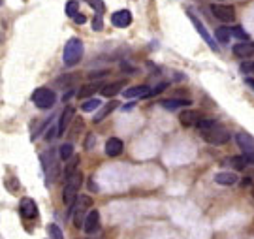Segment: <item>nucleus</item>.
Segmentation results:
<instances>
[{"label": "nucleus", "mask_w": 254, "mask_h": 239, "mask_svg": "<svg viewBox=\"0 0 254 239\" xmlns=\"http://www.w3.org/2000/svg\"><path fill=\"white\" fill-rule=\"evenodd\" d=\"M230 28L226 27H218L217 30H215V36H217V40L220 42V44H228L230 42Z\"/></svg>", "instance_id": "4be33fe9"}, {"label": "nucleus", "mask_w": 254, "mask_h": 239, "mask_svg": "<svg viewBox=\"0 0 254 239\" xmlns=\"http://www.w3.org/2000/svg\"><path fill=\"white\" fill-rule=\"evenodd\" d=\"M211 11L215 13V17L220 19V21H224V23H230V21H234V19H236V11H234L232 6L213 4V6H211Z\"/></svg>", "instance_id": "9d476101"}, {"label": "nucleus", "mask_w": 254, "mask_h": 239, "mask_svg": "<svg viewBox=\"0 0 254 239\" xmlns=\"http://www.w3.org/2000/svg\"><path fill=\"white\" fill-rule=\"evenodd\" d=\"M89 6L94 8L96 15H102V13H104V9H106V6H104V2H102V0H89Z\"/></svg>", "instance_id": "cd10ccee"}, {"label": "nucleus", "mask_w": 254, "mask_h": 239, "mask_svg": "<svg viewBox=\"0 0 254 239\" xmlns=\"http://www.w3.org/2000/svg\"><path fill=\"white\" fill-rule=\"evenodd\" d=\"M57 153H59V158H61V160H68V158H72V155H73V145L72 143H63Z\"/></svg>", "instance_id": "412c9836"}, {"label": "nucleus", "mask_w": 254, "mask_h": 239, "mask_svg": "<svg viewBox=\"0 0 254 239\" xmlns=\"http://www.w3.org/2000/svg\"><path fill=\"white\" fill-rule=\"evenodd\" d=\"M96 89H98V85H96V83H94V85H85L81 91L77 92V98H87V96L94 94V92H96Z\"/></svg>", "instance_id": "bb28decb"}, {"label": "nucleus", "mask_w": 254, "mask_h": 239, "mask_svg": "<svg viewBox=\"0 0 254 239\" xmlns=\"http://www.w3.org/2000/svg\"><path fill=\"white\" fill-rule=\"evenodd\" d=\"M187 17H189V19L192 21V25H194V28H196V30H198V34H200V36L203 38V40H205V44H207V46L211 47L213 51H218V46L215 44V40H213V36H211V34L207 32V28H205V25H203V23H201L200 19H198L196 15H194V13H192V9H187Z\"/></svg>", "instance_id": "423d86ee"}, {"label": "nucleus", "mask_w": 254, "mask_h": 239, "mask_svg": "<svg viewBox=\"0 0 254 239\" xmlns=\"http://www.w3.org/2000/svg\"><path fill=\"white\" fill-rule=\"evenodd\" d=\"M201 138L205 139L209 145H224V143H228V139H230V132L222 124L217 122L211 128L203 130L201 132Z\"/></svg>", "instance_id": "7ed1b4c3"}, {"label": "nucleus", "mask_w": 254, "mask_h": 239, "mask_svg": "<svg viewBox=\"0 0 254 239\" xmlns=\"http://www.w3.org/2000/svg\"><path fill=\"white\" fill-rule=\"evenodd\" d=\"M83 230L87 232L89 236H92V234H96V232L100 230V213H98V209H92V211L87 213Z\"/></svg>", "instance_id": "1a4fd4ad"}, {"label": "nucleus", "mask_w": 254, "mask_h": 239, "mask_svg": "<svg viewBox=\"0 0 254 239\" xmlns=\"http://www.w3.org/2000/svg\"><path fill=\"white\" fill-rule=\"evenodd\" d=\"M237 147L243 151V157L249 160V164H254V138L247 132L236 134Z\"/></svg>", "instance_id": "39448f33"}, {"label": "nucleus", "mask_w": 254, "mask_h": 239, "mask_svg": "<svg viewBox=\"0 0 254 239\" xmlns=\"http://www.w3.org/2000/svg\"><path fill=\"white\" fill-rule=\"evenodd\" d=\"M19 213H21V217L27 219V221L36 219V215H38L36 202L30 200V198H23V200H21V205H19Z\"/></svg>", "instance_id": "9b49d317"}, {"label": "nucleus", "mask_w": 254, "mask_h": 239, "mask_svg": "<svg viewBox=\"0 0 254 239\" xmlns=\"http://www.w3.org/2000/svg\"><path fill=\"white\" fill-rule=\"evenodd\" d=\"M73 119H75V108L68 106V108H66V110L61 113V117H59V124H57L59 136H64V132L70 128V124H72Z\"/></svg>", "instance_id": "6e6552de"}, {"label": "nucleus", "mask_w": 254, "mask_h": 239, "mask_svg": "<svg viewBox=\"0 0 254 239\" xmlns=\"http://www.w3.org/2000/svg\"><path fill=\"white\" fill-rule=\"evenodd\" d=\"M77 164H79V157H75V158H72V160H70V164H66V177H68V175H72L73 172H77Z\"/></svg>", "instance_id": "c85d7f7f"}, {"label": "nucleus", "mask_w": 254, "mask_h": 239, "mask_svg": "<svg viewBox=\"0 0 254 239\" xmlns=\"http://www.w3.org/2000/svg\"><path fill=\"white\" fill-rule=\"evenodd\" d=\"M251 70H253V72H254V64H253V68H251Z\"/></svg>", "instance_id": "c9c22d12"}, {"label": "nucleus", "mask_w": 254, "mask_h": 239, "mask_svg": "<svg viewBox=\"0 0 254 239\" xmlns=\"http://www.w3.org/2000/svg\"><path fill=\"white\" fill-rule=\"evenodd\" d=\"M83 51H85V47H83L81 40H79V38H70V40H68V44L64 46L63 62L68 66V68L77 66L83 59Z\"/></svg>", "instance_id": "f257e3e1"}, {"label": "nucleus", "mask_w": 254, "mask_h": 239, "mask_svg": "<svg viewBox=\"0 0 254 239\" xmlns=\"http://www.w3.org/2000/svg\"><path fill=\"white\" fill-rule=\"evenodd\" d=\"M234 55L239 57V59H249V57L254 55V42H239V44H236L234 46Z\"/></svg>", "instance_id": "4468645a"}, {"label": "nucleus", "mask_w": 254, "mask_h": 239, "mask_svg": "<svg viewBox=\"0 0 254 239\" xmlns=\"http://www.w3.org/2000/svg\"><path fill=\"white\" fill-rule=\"evenodd\" d=\"M32 102L36 104V108H40V110H49V108H53L55 102H57V94H55L53 89L38 87L36 91L32 92Z\"/></svg>", "instance_id": "20e7f679"}, {"label": "nucleus", "mask_w": 254, "mask_h": 239, "mask_svg": "<svg viewBox=\"0 0 254 239\" xmlns=\"http://www.w3.org/2000/svg\"><path fill=\"white\" fill-rule=\"evenodd\" d=\"M92 143H96V139L92 138V136H89V139H87V145H85V147L91 149V147H92Z\"/></svg>", "instance_id": "f704fd0d"}, {"label": "nucleus", "mask_w": 254, "mask_h": 239, "mask_svg": "<svg viewBox=\"0 0 254 239\" xmlns=\"http://www.w3.org/2000/svg\"><path fill=\"white\" fill-rule=\"evenodd\" d=\"M73 21H75V23H77V25H83V23H85V21H87V17H85V15H83V13H77V15H75V17H73Z\"/></svg>", "instance_id": "473e14b6"}, {"label": "nucleus", "mask_w": 254, "mask_h": 239, "mask_svg": "<svg viewBox=\"0 0 254 239\" xmlns=\"http://www.w3.org/2000/svg\"><path fill=\"white\" fill-rule=\"evenodd\" d=\"M123 153V141L119 138H109L106 141V155L108 157H117Z\"/></svg>", "instance_id": "dca6fc26"}, {"label": "nucleus", "mask_w": 254, "mask_h": 239, "mask_svg": "<svg viewBox=\"0 0 254 239\" xmlns=\"http://www.w3.org/2000/svg\"><path fill=\"white\" fill-rule=\"evenodd\" d=\"M245 85H247V87H251V89L254 91V79H253V77H247V79H245Z\"/></svg>", "instance_id": "72a5a7b5"}, {"label": "nucleus", "mask_w": 254, "mask_h": 239, "mask_svg": "<svg viewBox=\"0 0 254 239\" xmlns=\"http://www.w3.org/2000/svg\"><path fill=\"white\" fill-rule=\"evenodd\" d=\"M228 164L232 166V168H236V170H243L249 164V160L245 157H230L228 158Z\"/></svg>", "instance_id": "b1692460"}, {"label": "nucleus", "mask_w": 254, "mask_h": 239, "mask_svg": "<svg viewBox=\"0 0 254 239\" xmlns=\"http://www.w3.org/2000/svg\"><path fill=\"white\" fill-rule=\"evenodd\" d=\"M77 13H79V2H75V0L68 2V4H66V15L73 19Z\"/></svg>", "instance_id": "a878e982"}, {"label": "nucleus", "mask_w": 254, "mask_h": 239, "mask_svg": "<svg viewBox=\"0 0 254 239\" xmlns=\"http://www.w3.org/2000/svg\"><path fill=\"white\" fill-rule=\"evenodd\" d=\"M102 28H104V21H102V15H96V17L92 19V30L100 32Z\"/></svg>", "instance_id": "7c9ffc66"}, {"label": "nucleus", "mask_w": 254, "mask_h": 239, "mask_svg": "<svg viewBox=\"0 0 254 239\" xmlns=\"http://www.w3.org/2000/svg\"><path fill=\"white\" fill-rule=\"evenodd\" d=\"M47 234H49V239H64L63 230H61L57 224H49V226H47Z\"/></svg>", "instance_id": "393cba45"}, {"label": "nucleus", "mask_w": 254, "mask_h": 239, "mask_svg": "<svg viewBox=\"0 0 254 239\" xmlns=\"http://www.w3.org/2000/svg\"><path fill=\"white\" fill-rule=\"evenodd\" d=\"M160 104L166 110H177V108H189L192 102L185 100V98H170V100H162Z\"/></svg>", "instance_id": "6ab92c4d"}, {"label": "nucleus", "mask_w": 254, "mask_h": 239, "mask_svg": "<svg viewBox=\"0 0 254 239\" xmlns=\"http://www.w3.org/2000/svg\"><path fill=\"white\" fill-rule=\"evenodd\" d=\"M47 157H49V162H47V158H44V157H42V162H44V170H46L47 184H51L55 179H57V175H59V164H57L55 151H49Z\"/></svg>", "instance_id": "0eeeda50"}, {"label": "nucleus", "mask_w": 254, "mask_h": 239, "mask_svg": "<svg viewBox=\"0 0 254 239\" xmlns=\"http://www.w3.org/2000/svg\"><path fill=\"white\" fill-rule=\"evenodd\" d=\"M115 108H117V102H115V100H111L109 104H104L100 110H98V113H94V119H92V120L98 124V122H102V120L106 119V117H108L109 113L115 110Z\"/></svg>", "instance_id": "a211bd4d"}, {"label": "nucleus", "mask_w": 254, "mask_h": 239, "mask_svg": "<svg viewBox=\"0 0 254 239\" xmlns=\"http://www.w3.org/2000/svg\"><path fill=\"white\" fill-rule=\"evenodd\" d=\"M237 177L236 174H232V172H218L215 174V183L217 184H222V186H232V184L237 183Z\"/></svg>", "instance_id": "2eb2a0df"}, {"label": "nucleus", "mask_w": 254, "mask_h": 239, "mask_svg": "<svg viewBox=\"0 0 254 239\" xmlns=\"http://www.w3.org/2000/svg\"><path fill=\"white\" fill-rule=\"evenodd\" d=\"M132 23V13L128 9H119L111 15V25L117 28H127Z\"/></svg>", "instance_id": "f8f14e48"}, {"label": "nucleus", "mask_w": 254, "mask_h": 239, "mask_svg": "<svg viewBox=\"0 0 254 239\" xmlns=\"http://www.w3.org/2000/svg\"><path fill=\"white\" fill-rule=\"evenodd\" d=\"M201 120V115H200V111H196V110H185L179 115V122H181L183 126H198V122Z\"/></svg>", "instance_id": "ddd939ff"}, {"label": "nucleus", "mask_w": 254, "mask_h": 239, "mask_svg": "<svg viewBox=\"0 0 254 239\" xmlns=\"http://www.w3.org/2000/svg\"><path fill=\"white\" fill-rule=\"evenodd\" d=\"M81 184H83V175L79 170L66 177V184H64V190H63V202L66 203V205L75 203V200L79 198V188H81Z\"/></svg>", "instance_id": "f03ea898"}, {"label": "nucleus", "mask_w": 254, "mask_h": 239, "mask_svg": "<svg viewBox=\"0 0 254 239\" xmlns=\"http://www.w3.org/2000/svg\"><path fill=\"white\" fill-rule=\"evenodd\" d=\"M230 32H232L234 36L239 38L241 42H247V40H249V36H247V32H245V30H243V28H241V27H234V28H230Z\"/></svg>", "instance_id": "c756f323"}, {"label": "nucleus", "mask_w": 254, "mask_h": 239, "mask_svg": "<svg viewBox=\"0 0 254 239\" xmlns=\"http://www.w3.org/2000/svg\"><path fill=\"white\" fill-rule=\"evenodd\" d=\"M100 106H102V102L98 100V98H89V100L85 102V104H81V110L83 111H96V110H100Z\"/></svg>", "instance_id": "5701e85b"}, {"label": "nucleus", "mask_w": 254, "mask_h": 239, "mask_svg": "<svg viewBox=\"0 0 254 239\" xmlns=\"http://www.w3.org/2000/svg\"><path fill=\"white\" fill-rule=\"evenodd\" d=\"M168 87V83H160V85H156L154 89H151V92H149V96H154V94H160V92L164 91Z\"/></svg>", "instance_id": "2f4dec72"}, {"label": "nucleus", "mask_w": 254, "mask_h": 239, "mask_svg": "<svg viewBox=\"0 0 254 239\" xmlns=\"http://www.w3.org/2000/svg\"><path fill=\"white\" fill-rule=\"evenodd\" d=\"M125 87V81H115V83H109V85H106L104 89H102V94L104 96H115L117 92H121V89Z\"/></svg>", "instance_id": "aec40b11"}, {"label": "nucleus", "mask_w": 254, "mask_h": 239, "mask_svg": "<svg viewBox=\"0 0 254 239\" xmlns=\"http://www.w3.org/2000/svg\"><path fill=\"white\" fill-rule=\"evenodd\" d=\"M149 92H151V89L147 85H136L132 89H127L125 96L127 98H143V96H149Z\"/></svg>", "instance_id": "f3484780"}]
</instances>
